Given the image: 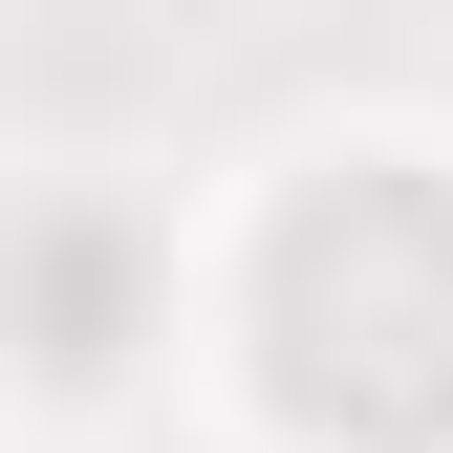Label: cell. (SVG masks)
<instances>
[{"label":"cell","mask_w":453,"mask_h":453,"mask_svg":"<svg viewBox=\"0 0 453 453\" xmlns=\"http://www.w3.org/2000/svg\"><path fill=\"white\" fill-rule=\"evenodd\" d=\"M0 259H22V367H43V388H108V367H130V324H151V259H130V216H87V195H22V216H0Z\"/></svg>","instance_id":"cell-1"}]
</instances>
